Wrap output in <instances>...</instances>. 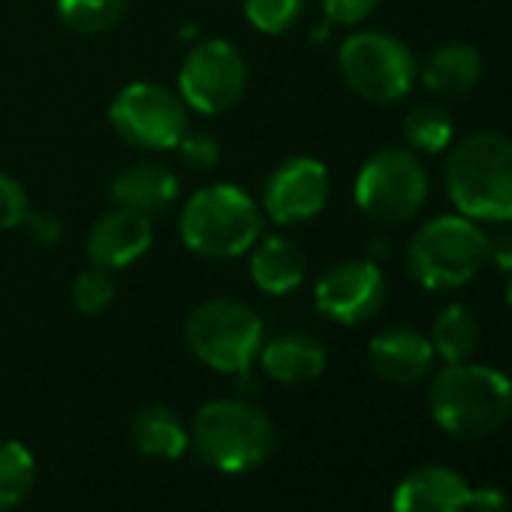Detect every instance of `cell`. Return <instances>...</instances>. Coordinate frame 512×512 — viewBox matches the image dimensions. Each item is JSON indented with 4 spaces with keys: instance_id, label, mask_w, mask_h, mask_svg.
Returning a JSON list of instances; mask_svg holds the SVG:
<instances>
[{
    "instance_id": "1",
    "label": "cell",
    "mask_w": 512,
    "mask_h": 512,
    "mask_svg": "<svg viewBox=\"0 0 512 512\" xmlns=\"http://www.w3.org/2000/svg\"><path fill=\"white\" fill-rule=\"evenodd\" d=\"M446 193L458 214L482 223L512 220V136L479 130L449 148Z\"/></svg>"
},
{
    "instance_id": "2",
    "label": "cell",
    "mask_w": 512,
    "mask_h": 512,
    "mask_svg": "<svg viewBox=\"0 0 512 512\" xmlns=\"http://www.w3.org/2000/svg\"><path fill=\"white\" fill-rule=\"evenodd\" d=\"M428 407L446 434L485 437L512 416V380L491 365L455 362L434 374Z\"/></svg>"
},
{
    "instance_id": "3",
    "label": "cell",
    "mask_w": 512,
    "mask_h": 512,
    "mask_svg": "<svg viewBox=\"0 0 512 512\" xmlns=\"http://www.w3.org/2000/svg\"><path fill=\"white\" fill-rule=\"evenodd\" d=\"M178 232L196 256L235 260L266 232V211L235 184H208L184 202Z\"/></svg>"
},
{
    "instance_id": "4",
    "label": "cell",
    "mask_w": 512,
    "mask_h": 512,
    "mask_svg": "<svg viewBox=\"0 0 512 512\" xmlns=\"http://www.w3.org/2000/svg\"><path fill=\"white\" fill-rule=\"evenodd\" d=\"M190 446L217 473H250L269 461L275 449L272 419L247 398H217L199 407Z\"/></svg>"
},
{
    "instance_id": "5",
    "label": "cell",
    "mask_w": 512,
    "mask_h": 512,
    "mask_svg": "<svg viewBox=\"0 0 512 512\" xmlns=\"http://www.w3.org/2000/svg\"><path fill=\"white\" fill-rule=\"evenodd\" d=\"M488 266V235L464 214L425 220L407 244V272L425 290H455Z\"/></svg>"
},
{
    "instance_id": "6",
    "label": "cell",
    "mask_w": 512,
    "mask_h": 512,
    "mask_svg": "<svg viewBox=\"0 0 512 512\" xmlns=\"http://www.w3.org/2000/svg\"><path fill=\"white\" fill-rule=\"evenodd\" d=\"M187 350L211 371L244 374L266 344L263 320L238 299H208L184 323Z\"/></svg>"
},
{
    "instance_id": "7",
    "label": "cell",
    "mask_w": 512,
    "mask_h": 512,
    "mask_svg": "<svg viewBox=\"0 0 512 512\" xmlns=\"http://www.w3.org/2000/svg\"><path fill=\"white\" fill-rule=\"evenodd\" d=\"M428 172L410 148H380L365 160L356 175V205L365 217L383 226H401L413 220L428 202Z\"/></svg>"
},
{
    "instance_id": "8",
    "label": "cell",
    "mask_w": 512,
    "mask_h": 512,
    "mask_svg": "<svg viewBox=\"0 0 512 512\" xmlns=\"http://www.w3.org/2000/svg\"><path fill=\"white\" fill-rule=\"evenodd\" d=\"M338 67L353 94L368 103L392 106L419 82V64L407 43L383 31H356L341 43Z\"/></svg>"
},
{
    "instance_id": "9",
    "label": "cell",
    "mask_w": 512,
    "mask_h": 512,
    "mask_svg": "<svg viewBox=\"0 0 512 512\" xmlns=\"http://www.w3.org/2000/svg\"><path fill=\"white\" fill-rule=\"evenodd\" d=\"M112 130L133 148L172 151L190 130V106L160 82H133L109 106Z\"/></svg>"
},
{
    "instance_id": "10",
    "label": "cell",
    "mask_w": 512,
    "mask_h": 512,
    "mask_svg": "<svg viewBox=\"0 0 512 512\" xmlns=\"http://www.w3.org/2000/svg\"><path fill=\"white\" fill-rule=\"evenodd\" d=\"M175 91L190 109L202 115H223L247 91V64L232 43L202 40L184 55Z\"/></svg>"
},
{
    "instance_id": "11",
    "label": "cell",
    "mask_w": 512,
    "mask_h": 512,
    "mask_svg": "<svg viewBox=\"0 0 512 512\" xmlns=\"http://www.w3.org/2000/svg\"><path fill=\"white\" fill-rule=\"evenodd\" d=\"M389 284L377 263L347 260L332 266L314 290V305L323 317L341 326H359L380 314L386 305Z\"/></svg>"
},
{
    "instance_id": "12",
    "label": "cell",
    "mask_w": 512,
    "mask_h": 512,
    "mask_svg": "<svg viewBox=\"0 0 512 512\" xmlns=\"http://www.w3.org/2000/svg\"><path fill=\"white\" fill-rule=\"evenodd\" d=\"M332 193V178L326 163L317 157H290L275 166L263 187V211L278 226H296L314 220Z\"/></svg>"
},
{
    "instance_id": "13",
    "label": "cell",
    "mask_w": 512,
    "mask_h": 512,
    "mask_svg": "<svg viewBox=\"0 0 512 512\" xmlns=\"http://www.w3.org/2000/svg\"><path fill=\"white\" fill-rule=\"evenodd\" d=\"M154 226L148 214L115 205L88 232V260L100 269H127L151 250Z\"/></svg>"
},
{
    "instance_id": "14",
    "label": "cell",
    "mask_w": 512,
    "mask_h": 512,
    "mask_svg": "<svg viewBox=\"0 0 512 512\" xmlns=\"http://www.w3.org/2000/svg\"><path fill=\"white\" fill-rule=\"evenodd\" d=\"M434 347L431 338H425L416 329L392 326L371 338L368 344V365L377 377L395 386H416L434 371Z\"/></svg>"
},
{
    "instance_id": "15",
    "label": "cell",
    "mask_w": 512,
    "mask_h": 512,
    "mask_svg": "<svg viewBox=\"0 0 512 512\" xmlns=\"http://www.w3.org/2000/svg\"><path fill=\"white\" fill-rule=\"evenodd\" d=\"M467 503V479L443 464H428L407 473L392 494L395 512H467Z\"/></svg>"
},
{
    "instance_id": "16",
    "label": "cell",
    "mask_w": 512,
    "mask_h": 512,
    "mask_svg": "<svg viewBox=\"0 0 512 512\" xmlns=\"http://www.w3.org/2000/svg\"><path fill=\"white\" fill-rule=\"evenodd\" d=\"M250 281L269 296H287L302 287L308 275V256L284 232L260 235L250 250Z\"/></svg>"
},
{
    "instance_id": "17",
    "label": "cell",
    "mask_w": 512,
    "mask_h": 512,
    "mask_svg": "<svg viewBox=\"0 0 512 512\" xmlns=\"http://www.w3.org/2000/svg\"><path fill=\"white\" fill-rule=\"evenodd\" d=\"M260 365L263 371L287 386H302L317 380L326 371V347L305 332H290L278 335L260 350Z\"/></svg>"
},
{
    "instance_id": "18",
    "label": "cell",
    "mask_w": 512,
    "mask_h": 512,
    "mask_svg": "<svg viewBox=\"0 0 512 512\" xmlns=\"http://www.w3.org/2000/svg\"><path fill=\"white\" fill-rule=\"evenodd\" d=\"M482 70H485L482 55L476 46L446 43L428 55L425 67L419 70V79H422L425 91L434 94L437 100H455V97L470 94L479 85Z\"/></svg>"
},
{
    "instance_id": "19",
    "label": "cell",
    "mask_w": 512,
    "mask_h": 512,
    "mask_svg": "<svg viewBox=\"0 0 512 512\" xmlns=\"http://www.w3.org/2000/svg\"><path fill=\"white\" fill-rule=\"evenodd\" d=\"M112 199L121 208H133L139 214H163L178 199V178L160 163H136L115 175Z\"/></svg>"
},
{
    "instance_id": "20",
    "label": "cell",
    "mask_w": 512,
    "mask_h": 512,
    "mask_svg": "<svg viewBox=\"0 0 512 512\" xmlns=\"http://www.w3.org/2000/svg\"><path fill=\"white\" fill-rule=\"evenodd\" d=\"M133 443L142 455L175 461L190 449V431L184 422L166 407H145L133 419Z\"/></svg>"
},
{
    "instance_id": "21",
    "label": "cell",
    "mask_w": 512,
    "mask_h": 512,
    "mask_svg": "<svg viewBox=\"0 0 512 512\" xmlns=\"http://www.w3.org/2000/svg\"><path fill=\"white\" fill-rule=\"evenodd\" d=\"M476 344H479V320H476V314L461 302L446 305L437 314L434 326H431L434 353L446 365H455V362H467L476 353Z\"/></svg>"
},
{
    "instance_id": "22",
    "label": "cell",
    "mask_w": 512,
    "mask_h": 512,
    "mask_svg": "<svg viewBox=\"0 0 512 512\" xmlns=\"http://www.w3.org/2000/svg\"><path fill=\"white\" fill-rule=\"evenodd\" d=\"M404 142L416 154H440L452 145V115L440 103H416L404 118Z\"/></svg>"
},
{
    "instance_id": "23",
    "label": "cell",
    "mask_w": 512,
    "mask_h": 512,
    "mask_svg": "<svg viewBox=\"0 0 512 512\" xmlns=\"http://www.w3.org/2000/svg\"><path fill=\"white\" fill-rule=\"evenodd\" d=\"M37 476L34 452L19 440H0V512L19 506Z\"/></svg>"
},
{
    "instance_id": "24",
    "label": "cell",
    "mask_w": 512,
    "mask_h": 512,
    "mask_svg": "<svg viewBox=\"0 0 512 512\" xmlns=\"http://www.w3.org/2000/svg\"><path fill=\"white\" fill-rule=\"evenodd\" d=\"M127 13V0H58V16L76 34H103Z\"/></svg>"
},
{
    "instance_id": "25",
    "label": "cell",
    "mask_w": 512,
    "mask_h": 512,
    "mask_svg": "<svg viewBox=\"0 0 512 512\" xmlns=\"http://www.w3.org/2000/svg\"><path fill=\"white\" fill-rule=\"evenodd\" d=\"M308 0H244L247 22L269 37L287 34L305 13Z\"/></svg>"
},
{
    "instance_id": "26",
    "label": "cell",
    "mask_w": 512,
    "mask_h": 512,
    "mask_svg": "<svg viewBox=\"0 0 512 512\" xmlns=\"http://www.w3.org/2000/svg\"><path fill=\"white\" fill-rule=\"evenodd\" d=\"M115 278L109 269H100V266H91L85 269L82 275H76L73 281V305L79 314L85 317H100L112 308L115 302Z\"/></svg>"
},
{
    "instance_id": "27",
    "label": "cell",
    "mask_w": 512,
    "mask_h": 512,
    "mask_svg": "<svg viewBox=\"0 0 512 512\" xmlns=\"http://www.w3.org/2000/svg\"><path fill=\"white\" fill-rule=\"evenodd\" d=\"M31 214V199L28 190L7 172H0V232L16 229L28 220Z\"/></svg>"
},
{
    "instance_id": "28",
    "label": "cell",
    "mask_w": 512,
    "mask_h": 512,
    "mask_svg": "<svg viewBox=\"0 0 512 512\" xmlns=\"http://www.w3.org/2000/svg\"><path fill=\"white\" fill-rule=\"evenodd\" d=\"M320 4H323V13L332 25L356 28L377 13L380 0H320Z\"/></svg>"
},
{
    "instance_id": "29",
    "label": "cell",
    "mask_w": 512,
    "mask_h": 512,
    "mask_svg": "<svg viewBox=\"0 0 512 512\" xmlns=\"http://www.w3.org/2000/svg\"><path fill=\"white\" fill-rule=\"evenodd\" d=\"M178 151H181V160L187 166H196V169H211L220 160V145L208 133H190L187 130L184 139L178 142Z\"/></svg>"
},
{
    "instance_id": "30",
    "label": "cell",
    "mask_w": 512,
    "mask_h": 512,
    "mask_svg": "<svg viewBox=\"0 0 512 512\" xmlns=\"http://www.w3.org/2000/svg\"><path fill=\"white\" fill-rule=\"evenodd\" d=\"M488 263L500 272H512V229L488 235Z\"/></svg>"
},
{
    "instance_id": "31",
    "label": "cell",
    "mask_w": 512,
    "mask_h": 512,
    "mask_svg": "<svg viewBox=\"0 0 512 512\" xmlns=\"http://www.w3.org/2000/svg\"><path fill=\"white\" fill-rule=\"evenodd\" d=\"M470 512H506V494L497 485H482L470 488Z\"/></svg>"
},
{
    "instance_id": "32",
    "label": "cell",
    "mask_w": 512,
    "mask_h": 512,
    "mask_svg": "<svg viewBox=\"0 0 512 512\" xmlns=\"http://www.w3.org/2000/svg\"><path fill=\"white\" fill-rule=\"evenodd\" d=\"M28 229H31V235L40 241V244H55L58 238H61V220L55 217V214H37V211H31L28 214Z\"/></svg>"
},
{
    "instance_id": "33",
    "label": "cell",
    "mask_w": 512,
    "mask_h": 512,
    "mask_svg": "<svg viewBox=\"0 0 512 512\" xmlns=\"http://www.w3.org/2000/svg\"><path fill=\"white\" fill-rule=\"evenodd\" d=\"M506 305L512 311V272H509V281H506Z\"/></svg>"
}]
</instances>
